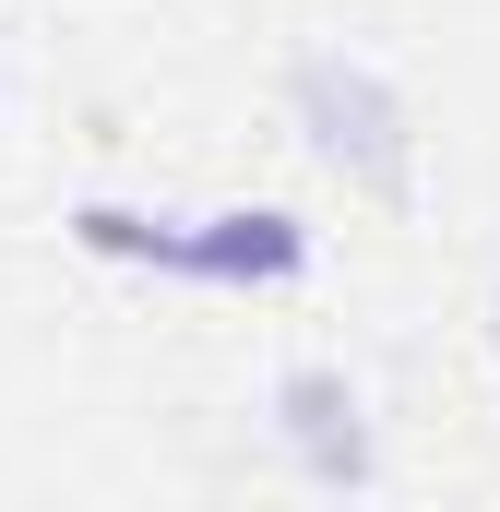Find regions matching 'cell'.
<instances>
[{"instance_id": "obj_1", "label": "cell", "mask_w": 500, "mask_h": 512, "mask_svg": "<svg viewBox=\"0 0 500 512\" xmlns=\"http://www.w3.org/2000/svg\"><path fill=\"white\" fill-rule=\"evenodd\" d=\"M60 239L84 262H131V274H179V286H215V298H274V286H298L322 239H310V215H286V203H215V215H167V203H72L60 215Z\"/></svg>"}, {"instance_id": "obj_2", "label": "cell", "mask_w": 500, "mask_h": 512, "mask_svg": "<svg viewBox=\"0 0 500 512\" xmlns=\"http://www.w3.org/2000/svg\"><path fill=\"white\" fill-rule=\"evenodd\" d=\"M286 120H298L322 179H346L370 203H417V108L370 48H298L286 60Z\"/></svg>"}, {"instance_id": "obj_3", "label": "cell", "mask_w": 500, "mask_h": 512, "mask_svg": "<svg viewBox=\"0 0 500 512\" xmlns=\"http://www.w3.org/2000/svg\"><path fill=\"white\" fill-rule=\"evenodd\" d=\"M262 417H274V453L298 465V489H322V501H370L381 489V417H370V393L346 382L334 358L274 370Z\"/></svg>"}, {"instance_id": "obj_4", "label": "cell", "mask_w": 500, "mask_h": 512, "mask_svg": "<svg viewBox=\"0 0 500 512\" xmlns=\"http://www.w3.org/2000/svg\"><path fill=\"white\" fill-rule=\"evenodd\" d=\"M489 346H500V286H489Z\"/></svg>"}]
</instances>
